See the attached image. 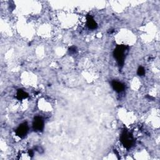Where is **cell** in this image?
Masks as SVG:
<instances>
[{
	"label": "cell",
	"mask_w": 160,
	"mask_h": 160,
	"mask_svg": "<svg viewBox=\"0 0 160 160\" xmlns=\"http://www.w3.org/2000/svg\"><path fill=\"white\" fill-rule=\"evenodd\" d=\"M127 50V47L125 45H118L113 52L115 58L119 66H123L125 58V52Z\"/></svg>",
	"instance_id": "obj_1"
},
{
	"label": "cell",
	"mask_w": 160,
	"mask_h": 160,
	"mask_svg": "<svg viewBox=\"0 0 160 160\" xmlns=\"http://www.w3.org/2000/svg\"><path fill=\"white\" fill-rule=\"evenodd\" d=\"M120 141L126 148L129 149L133 145L135 139L131 133L127 131H124L120 136Z\"/></svg>",
	"instance_id": "obj_2"
},
{
	"label": "cell",
	"mask_w": 160,
	"mask_h": 160,
	"mask_svg": "<svg viewBox=\"0 0 160 160\" xmlns=\"http://www.w3.org/2000/svg\"><path fill=\"white\" fill-rule=\"evenodd\" d=\"M33 128L36 132H42L44 128V122L39 116H36L33 123Z\"/></svg>",
	"instance_id": "obj_3"
},
{
	"label": "cell",
	"mask_w": 160,
	"mask_h": 160,
	"mask_svg": "<svg viewBox=\"0 0 160 160\" xmlns=\"http://www.w3.org/2000/svg\"><path fill=\"white\" fill-rule=\"evenodd\" d=\"M28 132V126L26 123H24L19 126V127L16 129V135L18 136L19 137L24 138Z\"/></svg>",
	"instance_id": "obj_4"
},
{
	"label": "cell",
	"mask_w": 160,
	"mask_h": 160,
	"mask_svg": "<svg viewBox=\"0 0 160 160\" xmlns=\"http://www.w3.org/2000/svg\"><path fill=\"white\" fill-rule=\"evenodd\" d=\"M112 86L115 91L118 93L122 92L125 89V85L122 83L115 81V80L112 82Z\"/></svg>",
	"instance_id": "obj_5"
},
{
	"label": "cell",
	"mask_w": 160,
	"mask_h": 160,
	"mask_svg": "<svg viewBox=\"0 0 160 160\" xmlns=\"http://www.w3.org/2000/svg\"><path fill=\"white\" fill-rule=\"evenodd\" d=\"M87 22H86V24H87V26L91 29H95L96 28H97L98 27V25L96 23V22L95 21V19H93V18L90 16V15H88L87 16Z\"/></svg>",
	"instance_id": "obj_6"
},
{
	"label": "cell",
	"mask_w": 160,
	"mask_h": 160,
	"mask_svg": "<svg viewBox=\"0 0 160 160\" xmlns=\"http://www.w3.org/2000/svg\"><path fill=\"white\" fill-rule=\"evenodd\" d=\"M28 97V94L22 89H18L16 94V98L18 100H23Z\"/></svg>",
	"instance_id": "obj_7"
},
{
	"label": "cell",
	"mask_w": 160,
	"mask_h": 160,
	"mask_svg": "<svg viewBox=\"0 0 160 160\" xmlns=\"http://www.w3.org/2000/svg\"><path fill=\"white\" fill-rule=\"evenodd\" d=\"M137 74L139 76H142L145 75V70L144 68L142 67V66H139V68L138 69Z\"/></svg>",
	"instance_id": "obj_8"
},
{
	"label": "cell",
	"mask_w": 160,
	"mask_h": 160,
	"mask_svg": "<svg viewBox=\"0 0 160 160\" xmlns=\"http://www.w3.org/2000/svg\"><path fill=\"white\" fill-rule=\"evenodd\" d=\"M76 48L75 46H72V47H71L69 49V52L70 54L75 53L76 52Z\"/></svg>",
	"instance_id": "obj_9"
}]
</instances>
